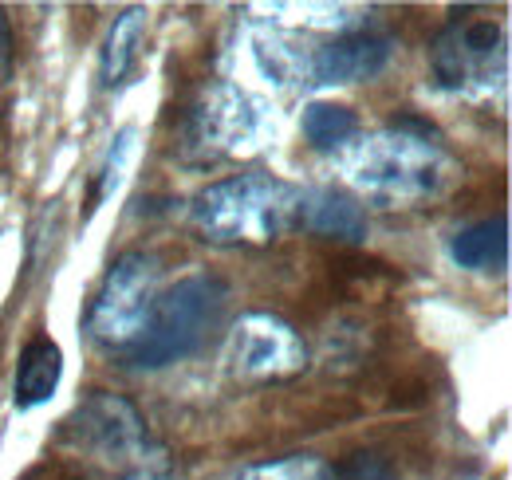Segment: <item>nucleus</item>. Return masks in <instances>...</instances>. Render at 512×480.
Listing matches in <instances>:
<instances>
[{
  "label": "nucleus",
  "instance_id": "f257e3e1",
  "mask_svg": "<svg viewBox=\"0 0 512 480\" xmlns=\"http://www.w3.org/2000/svg\"><path fill=\"white\" fill-rule=\"evenodd\" d=\"M347 181L375 201L410 205L442 197L457 181V162L434 130L418 119H398L386 130L359 138L347 154Z\"/></svg>",
  "mask_w": 512,
  "mask_h": 480
},
{
  "label": "nucleus",
  "instance_id": "f03ea898",
  "mask_svg": "<svg viewBox=\"0 0 512 480\" xmlns=\"http://www.w3.org/2000/svg\"><path fill=\"white\" fill-rule=\"evenodd\" d=\"M60 445L95 480H166L170 473L166 449L150 437L138 410L127 398L103 390H95L71 410Z\"/></svg>",
  "mask_w": 512,
  "mask_h": 480
},
{
  "label": "nucleus",
  "instance_id": "f3484780",
  "mask_svg": "<svg viewBox=\"0 0 512 480\" xmlns=\"http://www.w3.org/2000/svg\"><path fill=\"white\" fill-rule=\"evenodd\" d=\"M130 142H134V130H119V138H115V146L107 150V162H103V170H99V185H95V197H91V205L107 201V197L119 189V181H123V170H127V158H130Z\"/></svg>",
  "mask_w": 512,
  "mask_h": 480
},
{
  "label": "nucleus",
  "instance_id": "ddd939ff",
  "mask_svg": "<svg viewBox=\"0 0 512 480\" xmlns=\"http://www.w3.org/2000/svg\"><path fill=\"white\" fill-rule=\"evenodd\" d=\"M304 229H312L320 237L351 240L355 244V240L367 237V213H363V205L355 197L320 189V193L304 197Z\"/></svg>",
  "mask_w": 512,
  "mask_h": 480
},
{
  "label": "nucleus",
  "instance_id": "2eb2a0df",
  "mask_svg": "<svg viewBox=\"0 0 512 480\" xmlns=\"http://www.w3.org/2000/svg\"><path fill=\"white\" fill-rule=\"evenodd\" d=\"M300 130H304L312 150H343L359 134V115L351 107H339V103H308Z\"/></svg>",
  "mask_w": 512,
  "mask_h": 480
},
{
  "label": "nucleus",
  "instance_id": "39448f33",
  "mask_svg": "<svg viewBox=\"0 0 512 480\" xmlns=\"http://www.w3.org/2000/svg\"><path fill=\"white\" fill-rule=\"evenodd\" d=\"M158 300V264L146 252H127L111 264V272L103 276L99 296L91 300L87 311V331L99 347L107 351H123L127 355L134 339L142 335L150 307Z\"/></svg>",
  "mask_w": 512,
  "mask_h": 480
},
{
  "label": "nucleus",
  "instance_id": "6e6552de",
  "mask_svg": "<svg viewBox=\"0 0 512 480\" xmlns=\"http://www.w3.org/2000/svg\"><path fill=\"white\" fill-rule=\"evenodd\" d=\"M434 75L449 91H489L505 75V40L493 20H457L434 44Z\"/></svg>",
  "mask_w": 512,
  "mask_h": 480
},
{
  "label": "nucleus",
  "instance_id": "9b49d317",
  "mask_svg": "<svg viewBox=\"0 0 512 480\" xmlns=\"http://www.w3.org/2000/svg\"><path fill=\"white\" fill-rule=\"evenodd\" d=\"M146 8H127L111 32H107V44H103V56H99V75H103V87H123L130 83V75L138 71L142 63V44H146Z\"/></svg>",
  "mask_w": 512,
  "mask_h": 480
},
{
  "label": "nucleus",
  "instance_id": "9d476101",
  "mask_svg": "<svg viewBox=\"0 0 512 480\" xmlns=\"http://www.w3.org/2000/svg\"><path fill=\"white\" fill-rule=\"evenodd\" d=\"M60 374H64V355H60V347H56L48 335L32 339V343L24 347V355H20V366H16V394H12V402H16L20 410L44 406V402L56 394Z\"/></svg>",
  "mask_w": 512,
  "mask_h": 480
},
{
  "label": "nucleus",
  "instance_id": "6ab92c4d",
  "mask_svg": "<svg viewBox=\"0 0 512 480\" xmlns=\"http://www.w3.org/2000/svg\"><path fill=\"white\" fill-rule=\"evenodd\" d=\"M8 67H12V32H8V16L0 8V79L8 75Z\"/></svg>",
  "mask_w": 512,
  "mask_h": 480
},
{
  "label": "nucleus",
  "instance_id": "7ed1b4c3",
  "mask_svg": "<svg viewBox=\"0 0 512 480\" xmlns=\"http://www.w3.org/2000/svg\"><path fill=\"white\" fill-rule=\"evenodd\" d=\"M304 189L272 174L205 185L190 205L193 229L213 244H272L304 229Z\"/></svg>",
  "mask_w": 512,
  "mask_h": 480
},
{
  "label": "nucleus",
  "instance_id": "423d86ee",
  "mask_svg": "<svg viewBox=\"0 0 512 480\" xmlns=\"http://www.w3.org/2000/svg\"><path fill=\"white\" fill-rule=\"evenodd\" d=\"M264 130V111L237 83H213L201 91L186 119V142L201 158H229L249 150Z\"/></svg>",
  "mask_w": 512,
  "mask_h": 480
},
{
  "label": "nucleus",
  "instance_id": "4468645a",
  "mask_svg": "<svg viewBox=\"0 0 512 480\" xmlns=\"http://www.w3.org/2000/svg\"><path fill=\"white\" fill-rule=\"evenodd\" d=\"M308 48L312 44H300V36L288 32H260L253 40L256 67L276 87H308Z\"/></svg>",
  "mask_w": 512,
  "mask_h": 480
},
{
  "label": "nucleus",
  "instance_id": "1a4fd4ad",
  "mask_svg": "<svg viewBox=\"0 0 512 480\" xmlns=\"http://www.w3.org/2000/svg\"><path fill=\"white\" fill-rule=\"evenodd\" d=\"M390 60V40L375 32H343L308 48V87H343L375 79Z\"/></svg>",
  "mask_w": 512,
  "mask_h": 480
},
{
  "label": "nucleus",
  "instance_id": "dca6fc26",
  "mask_svg": "<svg viewBox=\"0 0 512 480\" xmlns=\"http://www.w3.org/2000/svg\"><path fill=\"white\" fill-rule=\"evenodd\" d=\"M241 480H331V465L323 457H312V453H292V457L245 469Z\"/></svg>",
  "mask_w": 512,
  "mask_h": 480
},
{
  "label": "nucleus",
  "instance_id": "20e7f679",
  "mask_svg": "<svg viewBox=\"0 0 512 480\" xmlns=\"http://www.w3.org/2000/svg\"><path fill=\"white\" fill-rule=\"evenodd\" d=\"M225 300H229V288L217 276H205V272L186 276L174 288L158 292L142 335L127 351V362L142 366V370H158V366L190 359L193 351L209 339V331L221 323Z\"/></svg>",
  "mask_w": 512,
  "mask_h": 480
},
{
  "label": "nucleus",
  "instance_id": "a211bd4d",
  "mask_svg": "<svg viewBox=\"0 0 512 480\" xmlns=\"http://www.w3.org/2000/svg\"><path fill=\"white\" fill-rule=\"evenodd\" d=\"M331 480H398L394 469L375 453H351L343 465H331Z\"/></svg>",
  "mask_w": 512,
  "mask_h": 480
},
{
  "label": "nucleus",
  "instance_id": "0eeeda50",
  "mask_svg": "<svg viewBox=\"0 0 512 480\" xmlns=\"http://www.w3.org/2000/svg\"><path fill=\"white\" fill-rule=\"evenodd\" d=\"M225 362L237 378H253V382H268V378H292L296 370H304L308 362V347L296 335L292 323H284L280 315L268 311H249L237 319V327L229 331V351Z\"/></svg>",
  "mask_w": 512,
  "mask_h": 480
},
{
  "label": "nucleus",
  "instance_id": "f8f14e48",
  "mask_svg": "<svg viewBox=\"0 0 512 480\" xmlns=\"http://www.w3.org/2000/svg\"><path fill=\"white\" fill-rule=\"evenodd\" d=\"M449 256L465 272H505L509 264V225L505 217L477 221L449 240Z\"/></svg>",
  "mask_w": 512,
  "mask_h": 480
}]
</instances>
